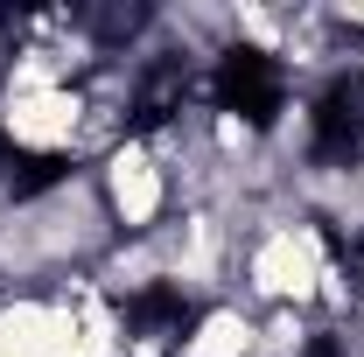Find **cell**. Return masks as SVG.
Instances as JSON below:
<instances>
[{
  "mask_svg": "<svg viewBox=\"0 0 364 357\" xmlns=\"http://www.w3.org/2000/svg\"><path fill=\"white\" fill-rule=\"evenodd\" d=\"M343 260V245L322 231L294 196H273V203H252L245 218V238H238V302L245 309H301L316 315L322 280Z\"/></svg>",
  "mask_w": 364,
  "mask_h": 357,
  "instance_id": "1",
  "label": "cell"
},
{
  "mask_svg": "<svg viewBox=\"0 0 364 357\" xmlns=\"http://www.w3.org/2000/svg\"><path fill=\"white\" fill-rule=\"evenodd\" d=\"M91 182H98V203L119 238H154L161 224L176 218V176L161 161V147L140 134H127L105 161H91Z\"/></svg>",
  "mask_w": 364,
  "mask_h": 357,
  "instance_id": "2",
  "label": "cell"
},
{
  "mask_svg": "<svg viewBox=\"0 0 364 357\" xmlns=\"http://www.w3.org/2000/svg\"><path fill=\"white\" fill-rule=\"evenodd\" d=\"M176 357H259V309H245L238 294L203 302L182 329Z\"/></svg>",
  "mask_w": 364,
  "mask_h": 357,
  "instance_id": "3",
  "label": "cell"
}]
</instances>
